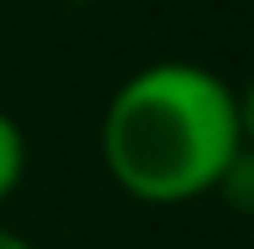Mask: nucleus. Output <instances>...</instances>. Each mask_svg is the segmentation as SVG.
<instances>
[{"label": "nucleus", "instance_id": "obj_1", "mask_svg": "<svg viewBox=\"0 0 254 249\" xmlns=\"http://www.w3.org/2000/svg\"><path fill=\"white\" fill-rule=\"evenodd\" d=\"M244 99L202 62L135 67L104 104L99 151L114 187L151 208L218 192L223 172L249 151Z\"/></svg>", "mask_w": 254, "mask_h": 249}, {"label": "nucleus", "instance_id": "obj_2", "mask_svg": "<svg viewBox=\"0 0 254 249\" xmlns=\"http://www.w3.org/2000/svg\"><path fill=\"white\" fill-rule=\"evenodd\" d=\"M21 177H26V135L10 109H0V202L21 187Z\"/></svg>", "mask_w": 254, "mask_h": 249}, {"label": "nucleus", "instance_id": "obj_3", "mask_svg": "<svg viewBox=\"0 0 254 249\" xmlns=\"http://www.w3.org/2000/svg\"><path fill=\"white\" fill-rule=\"evenodd\" d=\"M0 249H31V239H21L16 229H5V223H0Z\"/></svg>", "mask_w": 254, "mask_h": 249}, {"label": "nucleus", "instance_id": "obj_4", "mask_svg": "<svg viewBox=\"0 0 254 249\" xmlns=\"http://www.w3.org/2000/svg\"><path fill=\"white\" fill-rule=\"evenodd\" d=\"M67 5H99V0H67Z\"/></svg>", "mask_w": 254, "mask_h": 249}]
</instances>
